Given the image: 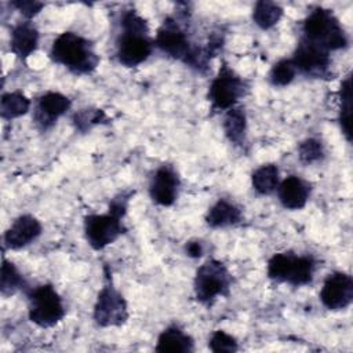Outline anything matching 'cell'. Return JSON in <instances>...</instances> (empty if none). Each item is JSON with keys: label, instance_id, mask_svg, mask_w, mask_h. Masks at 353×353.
I'll return each instance as SVG.
<instances>
[{"label": "cell", "instance_id": "cell-27", "mask_svg": "<svg viewBox=\"0 0 353 353\" xmlns=\"http://www.w3.org/2000/svg\"><path fill=\"white\" fill-rule=\"evenodd\" d=\"M325 150L321 141L316 138H306L298 145V159L303 164H313L324 159Z\"/></svg>", "mask_w": 353, "mask_h": 353}, {"label": "cell", "instance_id": "cell-30", "mask_svg": "<svg viewBox=\"0 0 353 353\" xmlns=\"http://www.w3.org/2000/svg\"><path fill=\"white\" fill-rule=\"evenodd\" d=\"M11 6L15 7L25 18H28V21L30 18H33L34 15H37L40 12V10L44 7L43 3H40V1H30V0L12 1Z\"/></svg>", "mask_w": 353, "mask_h": 353}, {"label": "cell", "instance_id": "cell-22", "mask_svg": "<svg viewBox=\"0 0 353 353\" xmlns=\"http://www.w3.org/2000/svg\"><path fill=\"white\" fill-rule=\"evenodd\" d=\"M30 105V99L22 91L4 92L0 99V116L4 120L21 117L29 112Z\"/></svg>", "mask_w": 353, "mask_h": 353}, {"label": "cell", "instance_id": "cell-10", "mask_svg": "<svg viewBox=\"0 0 353 353\" xmlns=\"http://www.w3.org/2000/svg\"><path fill=\"white\" fill-rule=\"evenodd\" d=\"M108 283L98 292L92 319L99 327H121L130 317L128 306L121 292L112 284L109 276Z\"/></svg>", "mask_w": 353, "mask_h": 353}, {"label": "cell", "instance_id": "cell-4", "mask_svg": "<svg viewBox=\"0 0 353 353\" xmlns=\"http://www.w3.org/2000/svg\"><path fill=\"white\" fill-rule=\"evenodd\" d=\"M301 39L316 44L325 51H335L347 47V36L338 18L331 10L317 7L309 12L302 25Z\"/></svg>", "mask_w": 353, "mask_h": 353}, {"label": "cell", "instance_id": "cell-1", "mask_svg": "<svg viewBox=\"0 0 353 353\" xmlns=\"http://www.w3.org/2000/svg\"><path fill=\"white\" fill-rule=\"evenodd\" d=\"M121 32L116 41V58L125 68L143 63L152 54L154 40L149 36L148 22L134 10L121 17Z\"/></svg>", "mask_w": 353, "mask_h": 353}, {"label": "cell", "instance_id": "cell-16", "mask_svg": "<svg viewBox=\"0 0 353 353\" xmlns=\"http://www.w3.org/2000/svg\"><path fill=\"white\" fill-rule=\"evenodd\" d=\"M276 192L284 208L296 211L306 205L310 197V185L298 175H290L280 181Z\"/></svg>", "mask_w": 353, "mask_h": 353}, {"label": "cell", "instance_id": "cell-12", "mask_svg": "<svg viewBox=\"0 0 353 353\" xmlns=\"http://www.w3.org/2000/svg\"><path fill=\"white\" fill-rule=\"evenodd\" d=\"M320 302L332 312L343 310L353 302V279L345 272L330 273L320 290Z\"/></svg>", "mask_w": 353, "mask_h": 353}, {"label": "cell", "instance_id": "cell-23", "mask_svg": "<svg viewBox=\"0 0 353 353\" xmlns=\"http://www.w3.org/2000/svg\"><path fill=\"white\" fill-rule=\"evenodd\" d=\"M281 17L283 8L274 1L261 0L256 1L252 8V21L258 28L263 30L273 28L281 19Z\"/></svg>", "mask_w": 353, "mask_h": 353}, {"label": "cell", "instance_id": "cell-3", "mask_svg": "<svg viewBox=\"0 0 353 353\" xmlns=\"http://www.w3.org/2000/svg\"><path fill=\"white\" fill-rule=\"evenodd\" d=\"M50 58L74 74H88L99 63L92 43L74 32H63L51 44Z\"/></svg>", "mask_w": 353, "mask_h": 353}, {"label": "cell", "instance_id": "cell-15", "mask_svg": "<svg viewBox=\"0 0 353 353\" xmlns=\"http://www.w3.org/2000/svg\"><path fill=\"white\" fill-rule=\"evenodd\" d=\"M70 106L72 102L66 95L57 91H48L43 94L36 102L33 113L34 123L40 130L46 131L51 128L57 120L70 109Z\"/></svg>", "mask_w": 353, "mask_h": 353}, {"label": "cell", "instance_id": "cell-2", "mask_svg": "<svg viewBox=\"0 0 353 353\" xmlns=\"http://www.w3.org/2000/svg\"><path fill=\"white\" fill-rule=\"evenodd\" d=\"M154 46L165 55L197 70L207 68L211 57L207 48H200L190 43L186 30L175 17H168L163 21L157 29Z\"/></svg>", "mask_w": 353, "mask_h": 353}, {"label": "cell", "instance_id": "cell-26", "mask_svg": "<svg viewBox=\"0 0 353 353\" xmlns=\"http://www.w3.org/2000/svg\"><path fill=\"white\" fill-rule=\"evenodd\" d=\"M296 73V68L291 58H283L272 66L269 72V81L274 87H285L295 79Z\"/></svg>", "mask_w": 353, "mask_h": 353}, {"label": "cell", "instance_id": "cell-7", "mask_svg": "<svg viewBox=\"0 0 353 353\" xmlns=\"http://www.w3.org/2000/svg\"><path fill=\"white\" fill-rule=\"evenodd\" d=\"M28 317L40 328H50L62 321L65 305L52 284H41L28 292Z\"/></svg>", "mask_w": 353, "mask_h": 353}, {"label": "cell", "instance_id": "cell-13", "mask_svg": "<svg viewBox=\"0 0 353 353\" xmlns=\"http://www.w3.org/2000/svg\"><path fill=\"white\" fill-rule=\"evenodd\" d=\"M179 186L181 181L175 168L172 165L163 164L153 172L150 178L149 196L156 204L170 207L178 199Z\"/></svg>", "mask_w": 353, "mask_h": 353}, {"label": "cell", "instance_id": "cell-31", "mask_svg": "<svg viewBox=\"0 0 353 353\" xmlns=\"http://www.w3.org/2000/svg\"><path fill=\"white\" fill-rule=\"evenodd\" d=\"M185 251H186V255L190 256V258H199L203 255L204 252V247H203V243L199 241V240H190L185 244Z\"/></svg>", "mask_w": 353, "mask_h": 353}, {"label": "cell", "instance_id": "cell-19", "mask_svg": "<svg viewBox=\"0 0 353 353\" xmlns=\"http://www.w3.org/2000/svg\"><path fill=\"white\" fill-rule=\"evenodd\" d=\"M204 219L210 228H228L237 225L243 219V212L232 201L219 199L208 208Z\"/></svg>", "mask_w": 353, "mask_h": 353}, {"label": "cell", "instance_id": "cell-17", "mask_svg": "<svg viewBox=\"0 0 353 353\" xmlns=\"http://www.w3.org/2000/svg\"><path fill=\"white\" fill-rule=\"evenodd\" d=\"M154 350L159 353H192L194 341L179 325L172 324L160 332Z\"/></svg>", "mask_w": 353, "mask_h": 353}, {"label": "cell", "instance_id": "cell-28", "mask_svg": "<svg viewBox=\"0 0 353 353\" xmlns=\"http://www.w3.org/2000/svg\"><path fill=\"white\" fill-rule=\"evenodd\" d=\"M108 117L105 114V112L102 109H81L77 113H74L73 116V124L76 127V130L85 132L90 128H92L97 124H101L103 121H106Z\"/></svg>", "mask_w": 353, "mask_h": 353}, {"label": "cell", "instance_id": "cell-25", "mask_svg": "<svg viewBox=\"0 0 353 353\" xmlns=\"http://www.w3.org/2000/svg\"><path fill=\"white\" fill-rule=\"evenodd\" d=\"M25 287V279L18 268L11 262L3 258L1 276H0V291L3 296H11Z\"/></svg>", "mask_w": 353, "mask_h": 353}, {"label": "cell", "instance_id": "cell-20", "mask_svg": "<svg viewBox=\"0 0 353 353\" xmlns=\"http://www.w3.org/2000/svg\"><path fill=\"white\" fill-rule=\"evenodd\" d=\"M222 128L226 138L237 145L241 146L245 142L247 137V116L241 106H233L225 112Z\"/></svg>", "mask_w": 353, "mask_h": 353}, {"label": "cell", "instance_id": "cell-24", "mask_svg": "<svg viewBox=\"0 0 353 353\" xmlns=\"http://www.w3.org/2000/svg\"><path fill=\"white\" fill-rule=\"evenodd\" d=\"M339 124L343 135L350 142L352 141V77L347 74L341 84L339 90Z\"/></svg>", "mask_w": 353, "mask_h": 353}, {"label": "cell", "instance_id": "cell-29", "mask_svg": "<svg viewBox=\"0 0 353 353\" xmlns=\"http://www.w3.org/2000/svg\"><path fill=\"white\" fill-rule=\"evenodd\" d=\"M208 347L214 353H234L239 350V342L226 331L216 330L208 339Z\"/></svg>", "mask_w": 353, "mask_h": 353}, {"label": "cell", "instance_id": "cell-14", "mask_svg": "<svg viewBox=\"0 0 353 353\" xmlns=\"http://www.w3.org/2000/svg\"><path fill=\"white\" fill-rule=\"evenodd\" d=\"M43 232L41 222L30 215L22 214L12 221L10 228L4 232L3 244L7 250H21L36 241Z\"/></svg>", "mask_w": 353, "mask_h": 353}, {"label": "cell", "instance_id": "cell-21", "mask_svg": "<svg viewBox=\"0 0 353 353\" xmlns=\"http://www.w3.org/2000/svg\"><path fill=\"white\" fill-rule=\"evenodd\" d=\"M279 183H280L279 168L273 163L259 165L251 175L252 189L261 196H268L276 192Z\"/></svg>", "mask_w": 353, "mask_h": 353}, {"label": "cell", "instance_id": "cell-11", "mask_svg": "<svg viewBox=\"0 0 353 353\" xmlns=\"http://www.w3.org/2000/svg\"><path fill=\"white\" fill-rule=\"evenodd\" d=\"M298 73L314 79H327L331 74L330 52L303 39L299 40L291 58Z\"/></svg>", "mask_w": 353, "mask_h": 353}, {"label": "cell", "instance_id": "cell-5", "mask_svg": "<svg viewBox=\"0 0 353 353\" xmlns=\"http://www.w3.org/2000/svg\"><path fill=\"white\" fill-rule=\"evenodd\" d=\"M230 288L232 274L223 262L210 258L197 268L193 292L199 303L211 306L219 296H228Z\"/></svg>", "mask_w": 353, "mask_h": 353}, {"label": "cell", "instance_id": "cell-9", "mask_svg": "<svg viewBox=\"0 0 353 353\" xmlns=\"http://www.w3.org/2000/svg\"><path fill=\"white\" fill-rule=\"evenodd\" d=\"M123 215L108 210L106 214H90L84 216L83 229L88 245L92 250H103L113 244L125 230Z\"/></svg>", "mask_w": 353, "mask_h": 353}, {"label": "cell", "instance_id": "cell-6", "mask_svg": "<svg viewBox=\"0 0 353 353\" xmlns=\"http://www.w3.org/2000/svg\"><path fill=\"white\" fill-rule=\"evenodd\" d=\"M316 261L310 255L294 252H277L268 261L266 274L276 283H285L294 287L306 285L313 280Z\"/></svg>", "mask_w": 353, "mask_h": 353}, {"label": "cell", "instance_id": "cell-18", "mask_svg": "<svg viewBox=\"0 0 353 353\" xmlns=\"http://www.w3.org/2000/svg\"><path fill=\"white\" fill-rule=\"evenodd\" d=\"M39 44V30L30 21L17 23L11 30L10 48L22 61L36 51Z\"/></svg>", "mask_w": 353, "mask_h": 353}, {"label": "cell", "instance_id": "cell-8", "mask_svg": "<svg viewBox=\"0 0 353 353\" xmlns=\"http://www.w3.org/2000/svg\"><path fill=\"white\" fill-rule=\"evenodd\" d=\"M248 85L228 63H222L218 74L212 79L208 88V101L214 112H226L236 106L239 99L245 95Z\"/></svg>", "mask_w": 353, "mask_h": 353}]
</instances>
